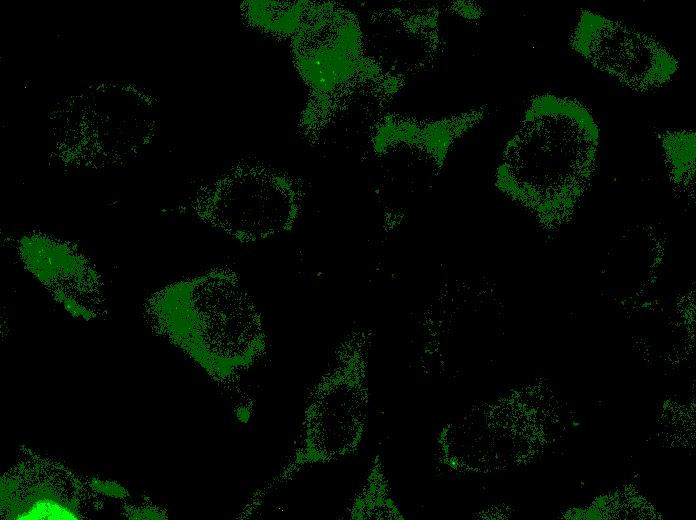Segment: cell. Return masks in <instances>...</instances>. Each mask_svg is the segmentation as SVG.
Instances as JSON below:
<instances>
[{"instance_id": "cell-2", "label": "cell", "mask_w": 696, "mask_h": 520, "mask_svg": "<svg viewBox=\"0 0 696 520\" xmlns=\"http://www.w3.org/2000/svg\"><path fill=\"white\" fill-rule=\"evenodd\" d=\"M600 129L576 99L545 93L525 112L508 146L501 173L505 187L526 201L541 220L560 224L575 211L595 168Z\"/></svg>"}, {"instance_id": "cell-1", "label": "cell", "mask_w": 696, "mask_h": 520, "mask_svg": "<svg viewBox=\"0 0 696 520\" xmlns=\"http://www.w3.org/2000/svg\"><path fill=\"white\" fill-rule=\"evenodd\" d=\"M152 313L158 332L225 387L236 386L267 353L261 312L230 268L167 286Z\"/></svg>"}, {"instance_id": "cell-5", "label": "cell", "mask_w": 696, "mask_h": 520, "mask_svg": "<svg viewBox=\"0 0 696 520\" xmlns=\"http://www.w3.org/2000/svg\"><path fill=\"white\" fill-rule=\"evenodd\" d=\"M570 45L595 68L637 92L664 86L679 69L674 54L650 34L590 10H581Z\"/></svg>"}, {"instance_id": "cell-7", "label": "cell", "mask_w": 696, "mask_h": 520, "mask_svg": "<svg viewBox=\"0 0 696 520\" xmlns=\"http://www.w3.org/2000/svg\"><path fill=\"white\" fill-rule=\"evenodd\" d=\"M673 181L689 193L693 192L695 167V132L664 131L659 134Z\"/></svg>"}, {"instance_id": "cell-3", "label": "cell", "mask_w": 696, "mask_h": 520, "mask_svg": "<svg viewBox=\"0 0 696 520\" xmlns=\"http://www.w3.org/2000/svg\"><path fill=\"white\" fill-rule=\"evenodd\" d=\"M369 342L368 333L356 331L337 348L332 364L309 391L291 455L248 498L239 519L250 518L269 495L306 468L339 460L358 450L369 415Z\"/></svg>"}, {"instance_id": "cell-6", "label": "cell", "mask_w": 696, "mask_h": 520, "mask_svg": "<svg viewBox=\"0 0 696 520\" xmlns=\"http://www.w3.org/2000/svg\"><path fill=\"white\" fill-rule=\"evenodd\" d=\"M347 517L352 520L405 518L393 497L379 453L374 456L363 484L354 494Z\"/></svg>"}, {"instance_id": "cell-4", "label": "cell", "mask_w": 696, "mask_h": 520, "mask_svg": "<svg viewBox=\"0 0 696 520\" xmlns=\"http://www.w3.org/2000/svg\"><path fill=\"white\" fill-rule=\"evenodd\" d=\"M301 205L297 181L260 165H244L221 180L208 196L203 215L241 243L289 231Z\"/></svg>"}]
</instances>
